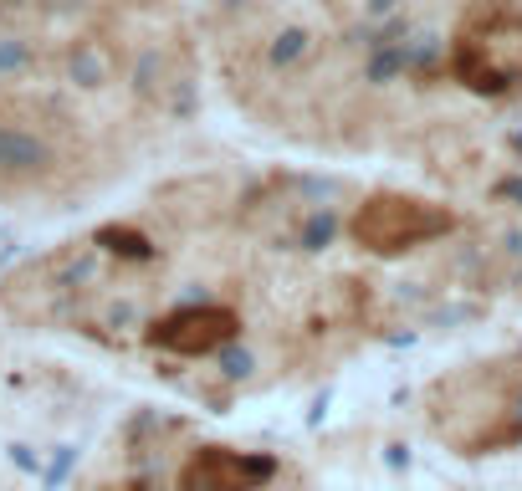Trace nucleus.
<instances>
[{"label": "nucleus", "instance_id": "nucleus-1", "mask_svg": "<svg viewBox=\"0 0 522 491\" xmlns=\"http://www.w3.org/2000/svg\"><path fill=\"white\" fill-rule=\"evenodd\" d=\"M456 226L446 205H430V200H415V195H374L359 205L354 215V241L364 251H379V256H395V251H410V246H425L435 236H446Z\"/></svg>", "mask_w": 522, "mask_h": 491}, {"label": "nucleus", "instance_id": "nucleus-2", "mask_svg": "<svg viewBox=\"0 0 522 491\" xmlns=\"http://www.w3.org/2000/svg\"><path fill=\"white\" fill-rule=\"evenodd\" d=\"M57 169H62V149L47 123L0 113V185L26 190V185L52 180Z\"/></svg>", "mask_w": 522, "mask_h": 491}, {"label": "nucleus", "instance_id": "nucleus-3", "mask_svg": "<svg viewBox=\"0 0 522 491\" xmlns=\"http://www.w3.org/2000/svg\"><path fill=\"white\" fill-rule=\"evenodd\" d=\"M236 328H241V318L231 307H174L169 318H159L154 328H149V343L154 348H169V353H215L221 343H231L236 338Z\"/></svg>", "mask_w": 522, "mask_h": 491}]
</instances>
